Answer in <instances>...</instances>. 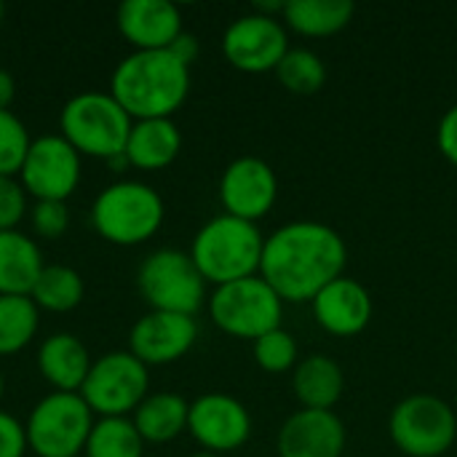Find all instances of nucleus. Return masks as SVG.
Listing matches in <instances>:
<instances>
[{"label": "nucleus", "mask_w": 457, "mask_h": 457, "mask_svg": "<svg viewBox=\"0 0 457 457\" xmlns=\"http://www.w3.org/2000/svg\"><path fill=\"white\" fill-rule=\"evenodd\" d=\"M436 145L442 150V155L457 166V104H453L442 120H439V129H436Z\"/></svg>", "instance_id": "obj_34"}, {"label": "nucleus", "mask_w": 457, "mask_h": 457, "mask_svg": "<svg viewBox=\"0 0 457 457\" xmlns=\"http://www.w3.org/2000/svg\"><path fill=\"white\" fill-rule=\"evenodd\" d=\"M190 402L171 391L147 394V399L131 415L134 428L145 445H169L187 431Z\"/></svg>", "instance_id": "obj_23"}, {"label": "nucleus", "mask_w": 457, "mask_h": 457, "mask_svg": "<svg viewBox=\"0 0 457 457\" xmlns=\"http://www.w3.org/2000/svg\"><path fill=\"white\" fill-rule=\"evenodd\" d=\"M112 99L131 120L171 118L190 94V67L166 51H131L110 75Z\"/></svg>", "instance_id": "obj_2"}, {"label": "nucleus", "mask_w": 457, "mask_h": 457, "mask_svg": "<svg viewBox=\"0 0 457 457\" xmlns=\"http://www.w3.org/2000/svg\"><path fill=\"white\" fill-rule=\"evenodd\" d=\"M27 436L24 423H19L11 412L0 410V457H24Z\"/></svg>", "instance_id": "obj_33"}, {"label": "nucleus", "mask_w": 457, "mask_h": 457, "mask_svg": "<svg viewBox=\"0 0 457 457\" xmlns=\"http://www.w3.org/2000/svg\"><path fill=\"white\" fill-rule=\"evenodd\" d=\"M96 415L80 394L51 391L24 420L27 450L35 457H80Z\"/></svg>", "instance_id": "obj_6"}, {"label": "nucleus", "mask_w": 457, "mask_h": 457, "mask_svg": "<svg viewBox=\"0 0 457 457\" xmlns=\"http://www.w3.org/2000/svg\"><path fill=\"white\" fill-rule=\"evenodd\" d=\"M345 238L316 220H295L265 236L260 276L284 303H311L324 287L345 276Z\"/></svg>", "instance_id": "obj_1"}, {"label": "nucleus", "mask_w": 457, "mask_h": 457, "mask_svg": "<svg viewBox=\"0 0 457 457\" xmlns=\"http://www.w3.org/2000/svg\"><path fill=\"white\" fill-rule=\"evenodd\" d=\"M88 217L102 241L112 246H139L161 230L166 204L153 185L139 179H118L99 190Z\"/></svg>", "instance_id": "obj_4"}, {"label": "nucleus", "mask_w": 457, "mask_h": 457, "mask_svg": "<svg viewBox=\"0 0 457 457\" xmlns=\"http://www.w3.org/2000/svg\"><path fill=\"white\" fill-rule=\"evenodd\" d=\"M13 99H16V80L8 70L0 67V110H8Z\"/></svg>", "instance_id": "obj_36"}, {"label": "nucleus", "mask_w": 457, "mask_h": 457, "mask_svg": "<svg viewBox=\"0 0 457 457\" xmlns=\"http://www.w3.org/2000/svg\"><path fill=\"white\" fill-rule=\"evenodd\" d=\"M252 356H254V364L268 375H284V372H289V370H295L300 364L297 340L284 327L257 337L252 343Z\"/></svg>", "instance_id": "obj_29"}, {"label": "nucleus", "mask_w": 457, "mask_h": 457, "mask_svg": "<svg viewBox=\"0 0 457 457\" xmlns=\"http://www.w3.org/2000/svg\"><path fill=\"white\" fill-rule=\"evenodd\" d=\"M3 16H5V8H3V3H0V24H3Z\"/></svg>", "instance_id": "obj_39"}, {"label": "nucleus", "mask_w": 457, "mask_h": 457, "mask_svg": "<svg viewBox=\"0 0 457 457\" xmlns=\"http://www.w3.org/2000/svg\"><path fill=\"white\" fill-rule=\"evenodd\" d=\"M292 391L303 410H332L345 391V375L332 356L313 353L292 370Z\"/></svg>", "instance_id": "obj_21"}, {"label": "nucleus", "mask_w": 457, "mask_h": 457, "mask_svg": "<svg viewBox=\"0 0 457 457\" xmlns=\"http://www.w3.org/2000/svg\"><path fill=\"white\" fill-rule=\"evenodd\" d=\"M88 348L80 337L70 332L48 335L37 348V372L40 378L62 394H78L88 370H91Z\"/></svg>", "instance_id": "obj_19"}, {"label": "nucleus", "mask_w": 457, "mask_h": 457, "mask_svg": "<svg viewBox=\"0 0 457 457\" xmlns=\"http://www.w3.org/2000/svg\"><path fill=\"white\" fill-rule=\"evenodd\" d=\"M265 236L254 222L217 214L193 236L190 257L206 284L222 287L260 276Z\"/></svg>", "instance_id": "obj_3"}, {"label": "nucleus", "mask_w": 457, "mask_h": 457, "mask_svg": "<svg viewBox=\"0 0 457 457\" xmlns=\"http://www.w3.org/2000/svg\"><path fill=\"white\" fill-rule=\"evenodd\" d=\"M40 327V308L27 295L0 297V356L24 351Z\"/></svg>", "instance_id": "obj_26"}, {"label": "nucleus", "mask_w": 457, "mask_h": 457, "mask_svg": "<svg viewBox=\"0 0 457 457\" xmlns=\"http://www.w3.org/2000/svg\"><path fill=\"white\" fill-rule=\"evenodd\" d=\"M455 351H457V343H455Z\"/></svg>", "instance_id": "obj_40"}, {"label": "nucleus", "mask_w": 457, "mask_h": 457, "mask_svg": "<svg viewBox=\"0 0 457 457\" xmlns=\"http://www.w3.org/2000/svg\"><path fill=\"white\" fill-rule=\"evenodd\" d=\"M278 83L300 96L319 94L327 83V64L324 59L311 48H289L287 56L276 67Z\"/></svg>", "instance_id": "obj_28"}, {"label": "nucleus", "mask_w": 457, "mask_h": 457, "mask_svg": "<svg viewBox=\"0 0 457 457\" xmlns=\"http://www.w3.org/2000/svg\"><path fill=\"white\" fill-rule=\"evenodd\" d=\"M3 394H5V380H3V375H0V399H3Z\"/></svg>", "instance_id": "obj_38"}, {"label": "nucleus", "mask_w": 457, "mask_h": 457, "mask_svg": "<svg viewBox=\"0 0 457 457\" xmlns=\"http://www.w3.org/2000/svg\"><path fill=\"white\" fill-rule=\"evenodd\" d=\"M145 442L131 418H96L80 457H142Z\"/></svg>", "instance_id": "obj_27"}, {"label": "nucleus", "mask_w": 457, "mask_h": 457, "mask_svg": "<svg viewBox=\"0 0 457 457\" xmlns=\"http://www.w3.org/2000/svg\"><path fill=\"white\" fill-rule=\"evenodd\" d=\"M187 434L206 453H236L252 436V415L230 394H204L190 402Z\"/></svg>", "instance_id": "obj_14"}, {"label": "nucleus", "mask_w": 457, "mask_h": 457, "mask_svg": "<svg viewBox=\"0 0 457 457\" xmlns=\"http://www.w3.org/2000/svg\"><path fill=\"white\" fill-rule=\"evenodd\" d=\"M278 198V177L273 166L257 155H241L230 161L220 177V204L225 214L260 222Z\"/></svg>", "instance_id": "obj_13"}, {"label": "nucleus", "mask_w": 457, "mask_h": 457, "mask_svg": "<svg viewBox=\"0 0 457 457\" xmlns=\"http://www.w3.org/2000/svg\"><path fill=\"white\" fill-rule=\"evenodd\" d=\"M32 137L19 115L0 110V177H19Z\"/></svg>", "instance_id": "obj_30"}, {"label": "nucleus", "mask_w": 457, "mask_h": 457, "mask_svg": "<svg viewBox=\"0 0 457 457\" xmlns=\"http://www.w3.org/2000/svg\"><path fill=\"white\" fill-rule=\"evenodd\" d=\"M27 193L16 177H0V233L19 230V222L27 217Z\"/></svg>", "instance_id": "obj_32"}, {"label": "nucleus", "mask_w": 457, "mask_h": 457, "mask_svg": "<svg viewBox=\"0 0 457 457\" xmlns=\"http://www.w3.org/2000/svg\"><path fill=\"white\" fill-rule=\"evenodd\" d=\"M86 284L83 276L70 265H46L29 297L40 311L48 313H70L83 303Z\"/></svg>", "instance_id": "obj_25"}, {"label": "nucleus", "mask_w": 457, "mask_h": 457, "mask_svg": "<svg viewBox=\"0 0 457 457\" xmlns=\"http://www.w3.org/2000/svg\"><path fill=\"white\" fill-rule=\"evenodd\" d=\"M115 27L134 51H166L185 32L182 13L169 0H126L115 11Z\"/></svg>", "instance_id": "obj_18"}, {"label": "nucleus", "mask_w": 457, "mask_h": 457, "mask_svg": "<svg viewBox=\"0 0 457 457\" xmlns=\"http://www.w3.org/2000/svg\"><path fill=\"white\" fill-rule=\"evenodd\" d=\"M32 238L56 241L70 228V209L64 201H35L27 212Z\"/></svg>", "instance_id": "obj_31"}, {"label": "nucleus", "mask_w": 457, "mask_h": 457, "mask_svg": "<svg viewBox=\"0 0 457 457\" xmlns=\"http://www.w3.org/2000/svg\"><path fill=\"white\" fill-rule=\"evenodd\" d=\"M169 51L179 59V62H185L187 67L198 59V51H201V46H198V37L195 35H190V32H182L171 46H169Z\"/></svg>", "instance_id": "obj_35"}, {"label": "nucleus", "mask_w": 457, "mask_h": 457, "mask_svg": "<svg viewBox=\"0 0 457 457\" xmlns=\"http://www.w3.org/2000/svg\"><path fill=\"white\" fill-rule=\"evenodd\" d=\"M78 394L96 418H129L150 394V370L131 351H110L91 361Z\"/></svg>", "instance_id": "obj_9"}, {"label": "nucleus", "mask_w": 457, "mask_h": 457, "mask_svg": "<svg viewBox=\"0 0 457 457\" xmlns=\"http://www.w3.org/2000/svg\"><path fill=\"white\" fill-rule=\"evenodd\" d=\"M289 51L287 24L262 13H244L228 24L222 35V54L230 67L246 75L276 72Z\"/></svg>", "instance_id": "obj_12"}, {"label": "nucleus", "mask_w": 457, "mask_h": 457, "mask_svg": "<svg viewBox=\"0 0 457 457\" xmlns=\"http://www.w3.org/2000/svg\"><path fill=\"white\" fill-rule=\"evenodd\" d=\"M83 174V155L62 137L46 134L32 139L19 169V182L35 201H64L78 190Z\"/></svg>", "instance_id": "obj_11"}, {"label": "nucleus", "mask_w": 457, "mask_h": 457, "mask_svg": "<svg viewBox=\"0 0 457 457\" xmlns=\"http://www.w3.org/2000/svg\"><path fill=\"white\" fill-rule=\"evenodd\" d=\"M206 305L214 327L238 340L254 343L284 321V300L262 276L214 287Z\"/></svg>", "instance_id": "obj_7"}, {"label": "nucleus", "mask_w": 457, "mask_h": 457, "mask_svg": "<svg viewBox=\"0 0 457 457\" xmlns=\"http://www.w3.org/2000/svg\"><path fill=\"white\" fill-rule=\"evenodd\" d=\"M179 150H182V134L174 118H147V120H134L123 155L131 169L161 171L177 161Z\"/></svg>", "instance_id": "obj_20"}, {"label": "nucleus", "mask_w": 457, "mask_h": 457, "mask_svg": "<svg viewBox=\"0 0 457 457\" xmlns=\"http://www.w3.org/2000/svg\"><path fill=\"white\" fill-rule=\"evenodd\" d=\"M137 287L150 311L195 316L206 303V281L182 249L150 252L137 270Z\"/></svg>", "instance_id": "obj_8"}, {"label": "nucleus", "mask_w": 457, "mask_h": 457, "mask_svg": "<svg viewBox=\"0 0 457 457\" xmlns=\"http://www.w3.org/2000/svg\"><path fill=\"white\" fill-rule=\"evenodd\" d=\"M198 340L195 316L147 311L139 316L129 332V351L150 370L179 361L193 351Z\"/></svg>", "instance_id": "obj_15"}, {"label": "nucleus", "mask_w": 457, "mask_h": 457, "mask_svg": "<svg viewBox=\"0 0 457 457\" xmlns=\"http://www.w3.org/2000/svg\"><path fill=\"white\" fill-rule=\"evenodd\" d=\"M131 115L107 91H83L64 102L59 112V134L83 155L112 161L126 153Z\"/></svg>", "instance_id": "obj_5"}, {"label": "nucleus", "mask_w": 457, "mask_h": 457, "mask_svg": "<svg viewBox=\"0 0 457 457\" xmlns=\"http://www.w3.org/2000/svg\"><path fill=\"white\" fill-rule=\"evenodd\" d=\"M40 244L21 230L0 233V297L3 295H27L43 273Z\"/></svg>", "instance_id": "obj_22"}, {"label": "nucleus", "mask_w": 457, "mask_h": 457, "mask_svg": "<svg viewBox=\"0 0 457 457\" xmlns=\"http://www.w3.org/2000/svg\"><path fill=\"white\" fill-rule=\"evenodd\" d=\"M190 457H222V455H217V453H206V450H198L195 455H190Z\"/></svg>", "instance_id": "obj_37"}, {"label": "nucleus", "mask_w": 457, "mask_h": 457, "mask_svg": "<svg viewBox=\"0 0 457 457\" xmlns=\"http://www.w3.org/2000/svg\"><path fill=\"white\" fill-rule=\"evenodd\" d=\"M348 442L345 423L335 410H297L276 436L278 457H343Z\"/></svg>", "instance_id": "obj_16"}, {"label": "nucleus", "mask_w": 457, "mask_h": 457, "mask_svg": "<svg viewBox=\"0 0 457 457\" xmlns=\"http://www.w3.org/2000/svg\"><path fill=\"white\" fill-rule=\"evenodd\" d=\"M388 434L402 455L442 457L457 442V415L434 394H412L394 407Z\"/></svg>", "instance_id": "obj_10"}, {"label": "nucleus", "mask_w": 457, "mask_h": 457, "mask_svg": "<svg viewBox=\"0 0 457 457\" xmlns=\"http://www.w3.org/2000/svg\"><path fill=\"white\" fill-rule=\"evenodd\" d=\"M311 311H313L316 324L327 335L356 337L370 327L375 303H372L370 289L361 281L351 276H340L311 300Z\"/></svg>", "instance_id": "obj_17"}, {"label": "nucleus", "mask_w": 457, "mask_h": 457, "mask_svg": "<svg viewBox=\"0 0 457 457\" xmlns=\"http://www.w3.org/2000/svg\"><path fill=\"white\" fill-rule=\"evenodd\" d=\"M353 13L348 0H289L281 19L303 37H332L351 24Z\"/></svg>", "instance_id": "obj_24"}]
</instances>
